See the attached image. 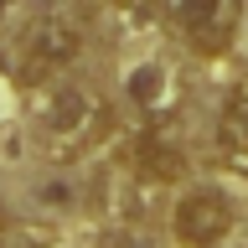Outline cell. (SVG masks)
<instances>
[{"label": "cell", "instance_id": "obj_4", "mask_svg": "<svg viewBox=\"0 0 248 248\" xmlns=\"http://www.w3.org/2000/svg\"><path fill=\"white\" fill-rule=\"evenodd\" d=\"M170 228L186 248H217L222 238L232 232V202L217 191V186H197L176 202L170 212Z\"/></svg>", "mask_w": 248, "mask_h": 248}, {"label": "cell", "instance_id": "obj_1", "mask_svg": "<svg viewBox=\"0 0 248 248\" xmlns=\"http://www.w3.org/2000/svg\"><path fill=\"white\" fill-rule=\"evenodd\" d=\"M108 129H114V108L98 88L88 83H57V88L42 93V108H36V140H42L46 160H78L88 155L93 145H104Z\"/></svg>", "mask_w": 248, "mask_h": 248}, {"label": "cell", "instance_id": "obj_6", "mask_svg": "<svg viewBox=\"0 0 248 248\" xmlns=\"http://www.w3.org/2000/svg\"><path fill=\"white\" fill-rule=\"evenodd\" d=\"M135 170L145 181H170V176H181V155L170 150V145H160L155 135H145L135 145Z\"/></svg>", "mask_w": 248, "mask_h": 248}, {"label": "cell", "instance_id": "obj_2", "mask_svg": "<svg viewBox=\"0 0 248 248\" xmlns=\"http://www.w3.org/2000/svg\"><path fill=\"white\" fill-rule=\"evenodd\" d=\"M78 52H83V26H78L67 11H42L26 31H21L16 78H21V83H46V78L62 73Z\"/></svg>", "mask_w": 248, "mask_h": 248}, {"label": "cell", "instance_id": "obj_3", "mask_svg": "<svg viewBox=\"0 0 248 248\" xmlns=\"http://www.w3.org/2000/svg\"><path fill=\"white\" fill-rule=\"evenodd\" d=\"M170 16L202 57H217L238 42L243 26V0H170Z\"/></svg>", "mask_w": 248, "mask_h": 248}, {"label": "cell", "instance_id": "obj_9", "mask_svg": "<svg viewBox=\"0 0 248 248\" xmlns=\"http://www.w3.org/2000/svg\"><path fill=\"white\" fill-rule=\"evenodd\" d=\"M0 232H5V217H0Z\"/></svg>", "mask_w": 248, "mask_h": 248}, {"label": "cell", "instance_id": "obj_10", "mask_svg": "<svg viewBox=\"0 0 248 248\" xmlns=\"http://www.w3.org/2000/svg\"><path fill=\"white\" fill-rule=\"evenodd\" d=\"M0 11H5V0H0Z\"/></svg>", "mask_w": 248, "mask_h": 248}, {"label": "cell", "instance_id": "obj_5", "mask_svg": "<svg viewBox=\"0 0 248 248\" xmlns=\"http://www.w3.org/2000/svg\"><path fill=\"white\" fill-rule=\"evenodd\" d=\"M217 150H222V160H228L238 176H248V83L232 88L228 108H222V119H217Z\"/></svg>", "mask_w": 248, "mask_h": 248}, {"label": "cell", "instance_id": "obj_8", "mask_svg": "<svg viewBox=\"0 0 248 248\" xmlns=\"http://www.w3.org/2000/svg\"><path fill=\"white\" fill-rule=\"evenodd\" d=\"M114 248H155V243H145V238H119Z\"/></svg>", "mask_w": 248, "mask_h": 248}, {"label": "cell", "instance_id": "obj_7", "mask_svg": "<svg viewBox=\"0 0 248 248\" xmlns=\"http://www.w3.org/2000/svg\"><path fill=\"white\" fill-rule=\"evenodd\" d=\"M166 83H170L166 67L145 62V67H135V73H129V98H135L140 108H160V104H166Z\"/></svg>", "mask_w": 248, "mask_h": 248}]
</instances>
